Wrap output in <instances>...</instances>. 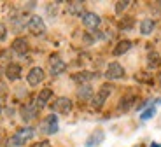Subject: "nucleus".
<instances>
[{
  "mask_svg": "<svg viewBox=\"0 0 161 147\" xmlns=\"http://www.w3.org/2000/svg\"><path fill=\"white\" fill-rule=\"evenodd\" d=\"M33 135H35L33 128H21V130H18L16 133L7 140V147H21V145H25L28 140L33 139Z\"/></svg>",
  "mask_w": 161,
  "mask_h": 147,
  "instance_id": "1",
  "label": "nucleus"
},
{
  "mask_svg": "<svg viewBox=\"0 0 161 147\" xmlns=\"http://www.w3.org/2000/svg\"><path fill=\"white\" fill-rule=\"evenodd\" d=\"M110 93H112V86H110V84H105V86H102L100 89H98L97 96L91 100V102H93V107H95V109H100L102 105L105 104V100L109 98Z\"/></svg>",
  "mask_w": 161,
  "mask_h": 147,
  "instance_id": "2",
  "label": "nucleus"
},
{
  "mask_svg": "<svg viewBox=\"0 0 161 147\" xmlns=\"http://www.w3.org/2000/svg\"><path fill=\"white\" fill-rule=\"evenodd\" d=\"M125 77V68H123V65L119 63H110L109 67H107V70H105V79L109 81H116V79H123Z\"/></svg>",
  "mask_w": 161,
  "mask_h": 147,
  "instance_id": "3",
  "label": "nucleus"
},
{
  "mask_svg": "<svg viewBox=\"0 0 161 147\" xmlns=\"http://www.w3.org/2000/svg\"><path fill=\"white\" fill-rule=\"evenodd\" d=\"M26 26H28V30L32 33H35V35H42V33L46 32V23L40 16H32L28 20V23H26Z\"/></svg>",
  "mask_w": 161,
  "mask_h": 147,
  "instance_id": "4",
  "label": "nucleus"
},
{
  "mask_svg": "<svg viewBox=\"0 0 161 147\" xmlns=\"http://www.w3.org/2000/svg\"><path fill=\"white\" fill-rule=\"evenodd\" d=\"M80 18H82V25H84L86 28H89V30H97L102 23L100 16L95 14V12H82Z\"/></svg>",
  "mask_w": 161,
  "mask_h": 147,
  "instance_id": "5",
  "label": "nucleus"
},
{
  "mask_svg": "<svg viewBox=\"0 0 161 147\" xmlns=\"http://www.w3.org/2000/svg\"><path fill=\"white\" fill-rule=\"evenodd\" d=\"M53 110L58 112V114H69L72 110V102L69 98H65V96H60L56 98V102L53 104Z\"/></svg>",
  "mask_w": 161,
  "mask_h": 147,
  "instance_id": "6",
  "label": "nucleus"
},
{
  "mask_svg": "<svg viewBox=\"0 0 161 147\" xmlns=\"http://www.w3.org/2000/svg\"><path fill=\"white\" fill-rule=\"evenodd\" d=\"M44 77H46V74H44V70H42V68H40V67H33L32 70L28 72L26 81H28L30 86H39V84L44 81Z\"/></svg>",
  "mask_w": 161,
  "mask_h": 147,
  "instance_id": "7",
  "label": "nucleus"
},
{
  "mask_svg": "<svg viewBox=\"0 0 161 147\" xmlns=\"http://www.w3.org/2000/svg\"><path fill=\"white\" fill-rule=\"evenodd\" d=\"M40 128H42V130H44V133H47V135H54V133L58 131V117L54 114L47 116Z\"/></svg>",
  "mask_w": 161,
  "mask_h": 147,
  "instance_id": "8",
  "label": "nucleus"
},
{
  "mask_svg": "<svg viewBox=\"0 0 161 147\" xmlns=\"http://www.w3.org/2000/svg\"><path fill=\"white\" fill-rule=\"evenodd\" d=\"M65 68H67L65 61L61 58H58V56H53L51 61H49V74L51 76H60L61 72H65Z\"/></svg>",
  "mask_w": 161,
  "mask_h": 147,
  "instance_id": "9",
  "label": "nucleus"
},
{
  "mask_svg": "<svg viewBox=\"0 0 161 147\" xmlns=\"http://www.w3.org/2000/svg\"><path fill=\"white\" fill-rule=\"evenodd\" d=\"M37 110H39V109H37L35 104L23 105V107H21V117H23L25 123H28V121L35 119V117H37Z\"/></svg>",
  "mask_w": 161,
  "mask_h": 147,
  "instance_id": "10",
  "label": "nucleus"
},
{
  "mask_svg": "<svg viewBox=\"0 0 161 147\" xmlns=\"http://www.w3.org/2000/svg\"><path fill=\"white\" fill-rule=\"evenodd\" d=\"M103 139H105V133L102 130H95L89 135V139L86 140V147H97L98 144H102L103 142Z\"/></svg>",
  "mask_w": 161,
  "mask_h": 147,
  "instance_id": "11",
  "label": "nucleus"
},
{
  "mask_svg": "<svg viewBox=\"0 0 161 147\" xmlns=\"http://www.w3.org/2000/svg\"><path fill=\"white\" fill-rule=\"evenodd\" d=\"M53 96V91L49 89V88H46V89H42V91L39 93V96H37V100H35V105H37V109H42V107H46V104L49 102V98Z\"/></svg>",
  "mask_w": 161,
  "mask_h": 147,
  "instance_id": "12",
  "label": "nucleus"
},
{
  "mask_svg": "<svg viewBox=\"0 0 161 147\" xmlns=\"http://www.w3.org/2000/svg\"><path fill=\"white\" fill-rule=\"evenodd\" d=\"M12 51L18 53V54H25V53L28 51V40L23 39V37H19V39H16L14 42H12Z\"/></svg>",
  "mask_w": 161,
  "mask_h": 147,
  "instance_id": "13",
  "label": "nucleus"
},
{
  "mask_svg": "<svg viewBox=\"0 0 161 147\" xmlns=\"http://www.w3.org/2000/svg\"><path fill=\"white\" fill-rule=\"evenodd\" d=\"M5 76H7L9 81L19 79V76H21V67H19L18 63H11L7 68H5Z\"/></svg>",
  "mask_w": 161,
  "mask_h": 147,
  "instance_id": "14",
  "label": "nucleus"
},
{
  "mask_svg": "<svg viewBox=\"0 0 161 147\" xmlns=\"http://www.w3.org/2000/svg\"><path fill=\"white\" fill-rule=\"evenodd\" d=\"M131 40H121L119 44L116 46V49H114V54L116 56H121V54H125V53H128L130 49H131Z\"/></svg>",
  "mask_w": 161,
  "mask_h": 147,
  "instance_id": "15",
  "label": "nucleus"
},
{
  "mask_svg": "<svg viewBox=\"0 0 161 147\" xmlns=\"http://www.w3.org/2000/svg\"><path fill=\"white\" fill-rule=\"evenodd\" d=\"M154 26H156V23L153 20H144L140 23V33L142 35H151L154 32Z\"/></svg>",
  "mask_w": 161,
  "mask_h": 147,
  "instance_id": "16",
  "label": "nucleus"
},
{
  "mask_svg": "<svg viewBox=\"0 0 161 147\" xmlns=\"http://www.w3.org/2000/svg\"><path fill=\"white\" fill-rule=\"evenodd\" d=\"M93 77H95V76H93L91 72H80V74H75V76H74V81L84 86V82H89Z\"/></svg>",
  "mask_w": 161,
  "mask_h": 147,
  "instance_id": "17",
  "label": "nucleus"
},
{
  "mask_svg": "<svg viewBox=\"0 0 161 147\" xmlns=\"http://www.w3.org/2000/svg\"><path fill=\"white\" fill-rule=\"evenodd\" d=\"M77 95H79V98H82V100H89L93 96V89H91V86L89 84H84V86H80V89L77 91Z\"/></svg>",
  "mask_w": 161,
  "mask_h": 147,
  "instance_id": "18",
  "label": "nucleus"
},
{
  "mask_svg": "<svg viewBox=\"0 0 161 147\" xmlns=\"http://www.w3.org/2000/svg\"><path fill=\"white\" fill-rule=\"evenodd\" d=\"M82 9H84V4H82V2H70L69 4L70 14H80V16H82Z\"/></svg>",
  "mask_w": 161,
  "mask_h": 147,
  "instance_id": "19",
  "label": "nucleus"
},
{
  "mask_svg": "<svg viewBox=\"0 0 161 147\" xmlns=\"http://www.w3.org/2000/svg\"><path fill=\"white\" fill-rule=\"evenodd\" d=\"M154 114H156V109H154V107H149L147 110H144V112H142L140 119H142V121H147V119H151V117H153Z\"/></svg>",
  "mask_w": 161,
  "mask_h": 147,
  "instance_id": "20",
  "label": "nucleus"
},
{
  "mask_svg": "<svg viewBox=\"0 0 161 147\" xmlns=\"http://www.w3.org/2000/svg\"><path fill=\"white\" fill-rule=\"evenodd\" d=\"M158 61H159V54L158 53H151L149 54V67L151 68L158 67Z\"/></svg>",
  "mask_w": 161,
  "mask_h": 147,
  "instance_id": "21",
  "label": "nucleus"
},
{
  "mask_svg": "<svg viewBox=\"0 0 161 147\" xmlns=\"http://www.w3.org/2000/svg\"><path fill=\"white\" fill-rule=\"evenodd\" d=\"M130 5V2H117L116 4V12H123Z\"/></svg>",
  "mask_w": 161,
  "mask_h": 147,
  "instance_id": "22",
  "label": "nucleus"
},
{
  "mask_svg": "<svg viewBox=\"0 0 161 147\" xmlns=\"http://www.w3.org/2000/svg\"><path fill=\"white\" fill-rule=\"evenodd\" d=\"M5 39V26L4 25H0V40Z\"/></svg>",
  "mask_w": 161,
  "mask_h": 147,
  "instance_id": "23",
  "label": "nucleus"
},
{
  "mask_svg": "<svg viewBox=\"0 0 161 147\" xmlns=\"http://www.w3.org/2000/svg\"><path fill=\"white\" fill-rule=\"evenodd\" d=\"M33 147H51V144L49 142H39L37 145H33Z\"/></svg>",
  "mask_w": 161,
  "mask_h": 147,
  "instance_id": "24",
  "label": "nucleus"
},
{
  "mask_svg": "<svg viewBox=\"0 0 161 147\" xmlns=\"http://www.w3.org/2000/svg\"><path fill=\"white\" fill-rule=\"evenodd\" d=\"M151 147H161V145L158 142H153V144H151Z\"/></svg>",
  "mask_w": 161,
  "mask_h": 147,
  "instance_id": "25",
  "label": "nucleus"
},
{
  "mask_svg": "<svg viewBox=\"0 0 161 147\" xmlns=\"http://www.w3.org/2000/svg\"><path fill=\"white\" fill-rule=\"evenodd\" d=\"M159 84H161V74H159Z\"/></svg>",
  "mask_w": 161,
  "mask_h": 147,
  "instance_id": "26",
  "label": "nucleus"
},
{
  "mask_svg": "<svg viewBox=\"0 0 161 147\" xmlns=\"http://www.w3.org/2000/svg\"><path fill=\"white\" fill-rule=\"evenodd\" d=\"M0 110H2V104H0Z\"/></svg>",
  "mask_w": 161,
  "mask_h": 147,
  "instance_id": "27",
  "label": "nucleus"
},
{
  "mask_svg": "<svg viewBox=\"0 0 161 147\" xmlns=\"http://www.w3.org/2000/svg\"><path fill=\"white\" fill-rule=\"evenodd\" d=\"M135 147H140V145H135Z\"/></svg>",
  "mask_w": 161,
  "mask_h": 147,
  "instance_id": "28",
  "label": "nucleus"
},
{
  "mask_svg": "<svg viewBox=\"0 0 161 147\" xmlns=\"http://www.w3.org/2000/svg\"><path fill=\"white\" fill-rule=\"evenodd\" d=\"M159 104H161V98H159Z\"/></svg>",
  "mask_w": 161,
  "mask_h": 147,
  "instance_id": "29",
  "label": "nucleus"
}]
</instances>
